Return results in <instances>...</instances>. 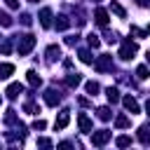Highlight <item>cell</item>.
I'll list each match as a JSON object with an SVG mask.
<instances>
[{"instance_id": "37", "label": "cell", "mask_w": 150, "mask_h": 150, "mask_svg": "<svg viewBox=\"0 0 150 150\" xmlns=\"http://www.w3.org/2000/svg\"><path fill=\"white\" fill-rule=\"evenodd\" d=\"M145 59H148V63H150V49H148V54H145Z\"/></svg>"}, {"instance_id": "11", "label": "cell", "mask_w": 150, "mask_h": 150, "mask_svg": "<svg viewBox=\"0 0 150 150\" xmlns=\"http://www.w3.org/2000/svg\"><path fill=\"white\" fill-rule=\"evenodd\" d=\"M21 91H23V87H21L19 82H12V84L7 87V91H5V94H7V98H16Z\"/></svg>"}, {"instance_id": "9", "label": "cell", "mask_w": 150, "mask_h": 150, "mask_svg": "<svg viewBox=\"0 0 150 150\" xmlns=\"http://www.w3.org/2000/svg\"><path fill=\"white\" fill-rule=\"evenodd\" d=\"M40 23H42V28H49L52 26V9L49 7L40 9Z\"/></svg>"}, {"instance_id": "25", "label": "cell", "mask_w": 150, "mask_h": 150, "mask_svg": "<svg viewBox=\"0 0 150 150\" xmlns=\"http://www.w3.org/2000/svg\"><path fill=\"white\" fill-rule=\"evenodd\" d=\"M87 42H89V47H94V49H96V47L101 45V40H98V35H94V33H91V35L87 38Z\"/></svg>"}, {"instance_id": "31", "label": "cell", "mask_w": 150, "mask_h": 150, "mask_svg": "<svg viewBox=\"0 0 150 150\" xmlns=\"http://www.w3.org/2000/svg\"><path fill=\"white\" fill-rule=\"evenodd\" d=\"M7 2V7H12V9H19V0H5Z\"/></svg>"}, {"instance_id": "4", "label": "cell", "mask_w": 150, "mask_h": 150, "mask_svg": "<svg viewBox=\"0 0 150 150\" xmlns=\"http://www.w3.org/2000/svg\"><path fill=\"white\" fill-rule=\"evenodd\" d=\"M96 70H98V73L112 70V56H110V54H103V56H98V61H96Z\"/></svg>"}, {"instance_id": "28", "label": "cell", "mask_w": 150, "mask_h": 150, "mask_svg": "<svg viewBox=\"0 0 150 150\" xmlns=\"http://www.w3.org/2000/svg\"><path fill=\"white\" fill-rule=\"evenodd\" d=\"M96 112H98V117H101L103 122H105V120H110V110H108V108H98Z\"/></svg>"}, {"instance_id": "36", "label": "cell", "mask_w": 150, "mask_h": 150, "mask_svg": "<svg viewBox=\"0 0 150 150\" xmlns=\"http://www.w3.org/2000/svg\"><path fill=\"white\" fill-rule=\"evenodd\" d=\"M145 110H148V115H150V101H148V103H145Z\"/></svg>"}, {"instance_id": "13", "label": "cell", "mask_w": 150, "mask_h": 150, "mask_svg": "<svg viewBox=\"0 0 150 150\" xmlns=\"http://www.w3.org/2000/svg\"><path fill=\"white\" fill-rule=\"evenodd\" d=\"M105 96H108L110 103H117V101H120V91H117V87H108V89H105Z\"/></svg>"}, {"instance_id": "15", "label": "cell", "mask_w": 150, "mask_h": 150, "mask_svg": "<svg viewBox=\"0 0 150 150\" xmlns=\"http://www.w3.org/2000/svg\"><path fill=\"white\" fill-rule=\"evenodd\" d=\"M26 75H28V84H30V87H40V82H42V80H40V75H38L35 70H28Z\"/></svg>"}, {"instance_id": "24", "label": "cell", "mask_w": 150, "mask_h": 150, "mask_svg": "<svg viewBox=\"0 0 150 150\" xmlns=\"http://www.w3.org/2000/svg\"><path fill=\"white\" fill-rule=\"evenodd\" d=\"M115 143H117V148H127V145H131V138L129 136H120Z\"/></svg>"}, {"instance_id": "34", "label": "cell", "mask_w": 150, "mask_h": 150, "mask_svg": "<svg viewBox=\"0 0 150 150\" xmlns=\"http://www.w3.org/2000/svg\"><path fill=\"white\" fill-rule=\"evenodd\" d=\"M33 127H35V129H45V122H42V120H38V122H35Z\"/></svg>"}, {"instance_id": "32", "label": "cell", "mask_w": 150, "mask_h": 150, "mask_svg": "<svg viewBox=\"0 0 150 150\" xmlns=\"http://www.w3.org/2000/svg\"><path fill=\"white\" fill-rule=\"evenodd\" d=\"M75 42H77V35H68L66 38V45H75Z\"/></svg>"}, {"instance_id": "38", "label": "cell", "mask_w": 150, "mask_h": 150, "mask_svg": "<svg viewBox=\"0 0 150 150\" xmlns=\"http://www.w3.org/2000/svg\"><path fill=\"white\" fill-rule=\"evenodd\" d=\"M30 2H38V0H30Z\"/></svg>"}, {"instance_id": "26", "label": "cell", "mask_w": 150, "mask_h": 150, "mask_svg": "<svg viewBox=\"0 0 150 150\" xmlns=\"http://www.w3.org/2000/svg\"><path fill=\"white\" fill-rule=\"evenodd\" d=\"M0 26H12V19H9V14H5V12H0Z\"/></svg>"}, {"instance_id": "7", "label": "cell", "mask_w": 150, "mask_h": 150, "mask_svg": "<svg viewBox=\"0 0 150 150\" xmlns=\"http://www.w3.org/2000/svg\"><path fill=\"white\" fill-rule=\"evenodd\" d=\"M59 101H61V94L59 91H54V89H47L45 91V103L47 105H56Z\"/></svg>"}, {"instance_id": "16", "label": "cell", "mask_w": 150, "mask_h": 150, "mask_svg": "<svg viewBox=\"0 0 150 150\" xmlns=\"http://www.w3.org/2000/svg\"><path fill=\"white\" fill-rule=\"evenodd\" d=\"M68 26H70L68 16H63V14H61V16H56V30H66Z\"/></svg>"}, {"instance_id": "14", "label": "cell", "mask_w": 150, "mask_h": 150, "mask_svg": "<svg viewBox=\"0 0 150 150\" xmlns=\"http://www.w3.org/2000/svg\"><path fill=\"white\" fill-rule=\"evenodd\" d=\"M59 56H61V49H59L56 45H49V47H47V59L54 61V59H59Z\"/></svg>"}, {"instance_id": "1", "label": "cell", "mask_w": 150, "mask_h": 150, "mask_svg": "<svg viewBox=\"0 0 150 150\" xmlns=\"http://www.w3.org/2000/svg\"><path fill=\"white\" fill-rule=\"evenodd\" d=\"M33 47H35V38H33V35H21V38H19V47H16V49H19L21 56H26Z\"/></svg>"}, {"instance_id": "19", "label": "cell", "mask_w": 150, "mask_h": 150, "mask_svg": "<svg viewBox=\"0 0 150 150\" xmlns=\"http://www.w3.org/2000/svg\"><path fill=\"white\" fill-rule=\"evenodd\" d=\"M80 82H82L80 73H70V75H68V87H77Z\"/></svg>"}, {"instance_id": "30", "label": "cell", "mask_w": 150, "mask_h": 150, "mask_svg": "<svg viewBox=\"0 0 150 150\" xmlns=\"http://www.w3.org/2000/svg\"><path fill=\"white\" fill-rule=\"evenodd\" d=\"M38 145H42V148H49V145H52V141H49V138H38Z\"/></svg>"}, {"instance_id": "5", "label": "cell", "mask_w": 150, "mask_h": 150, "mask_svg": "<svg viewBox=\"0 0 150 150\" xmlns=\"http://www.w3.org/2000/svg\"><path fill=\"white\" fill-rule=\"evenodd\" d=\"M68 122H70V110H61L59 117H56V122H54V129H66Z\"/></svg>"}, {"instance_id": "3", "label": "cell", "mask_w": 150, "mask_h": 150, "mask_svg": "<svg viewBox=\"0 0 150 150\" xmlns=\"http://www.w3.org/2000/svg\"><path fill=\"white\" fill-rule=\"evenodd\" d=\"M110 136H112V134H110L108 129H101V131H94V134H91V145H105V143L110 141Z\"/></svg>"}, {"instance_id": "20", "label": "cell", "mask_w": 150, "mask_h": 150, "mask_svg": "<svg viewBox=\"0 0 150 150\" xmlns=\"http://www.w3.org/2000/svg\"><path fill=\"white\" fill-rule=\"evenodd\" d=\"M84 89H87V94H89V96H96L101 87H98L96 82H87V84H84Z\"/></svg>"}, {"instance_id": "27", "label": "cell", "mask_w": 150, "mask_h": 150, "mask_svg": "<svg viewBox=\"0 0 150 150\" xmlns=\"http://www.w3.org/2000/svg\"><path fill=\"white\" fill-rule=\"evenodd\" d=\"M136 75H138V80H145V77H148V68H145V66H138V68H136Z\"/></svg>"}, {"instance_id": "21", "label": "cell", "mask_w": 150, "mask_h": 150, "mask_svg": "<svg viewBox=\"0 0 150 150\" xmlns=\"http://www.w3.org/2000/svg\"><path fill=\"white\" fill-rule=\"evenodd\" d=\"M115 127H120V129L129 127V117H127V115H117V117H115Z\"/></svg>"}, {"instance_id": "12", "label": "cell", "mask_w": 150, "mask_h": 150, "mask_svg": "<svg viewBox=\"0 0 150 150\" xmlns=\"http://www.w3.org/2000/svg\"><path fill=\"white\" fill-rule=\"evenodd\" d=\"M94 16H96V23H98V26H103V28L108 26V12H105V9H96Z\"/></svg>"}, {"instance_id": "2", "label": "cell", "mask_w": 150, "mask_h": 150, "mask_svg": "<svg viewBox=\"0 0 150 150\" xmlns=\"http://www.w3.org/2000/svg\"><path fill=\"white\" fill-rule=\"evenodd\" d=\"M138 52V45L136 42H131V40H127L124 45H122V49H120V56L124 59V61H129V59H134V54Z\"/></svg>"}, {"instance_id": "39", "label": "cell", "mask_w": 150, "mask_h": 150, "mask_svg": "<svg viewBox=\"0 0 150 150\" xmlns=\"http://www.w3.org/2000/svg\"><path fill=\"white\" fill-rule=\"evenodd\" d=\"M0 101H2V98H0Z\"/></svg>"}, {"instance_id": "8", "label": "cell", "mask_w": 150, "mask_h": 150, "mask_svg": "<svg viewBox=\"0 0 150 150\" xmlns=\"http://www.w3.org/2000/svg\"><path fill=\"white\" fill-rule=\"evenodd\" d=\"M138 141H141L143 145H150V127H148V124H141V127H138Z\"/></svg>"}, {"instance_id": "29", "label": "cell", "mask_w": 150, "mask_h": 150, "mask_svg": "<svg viewBox=\"0 0 150 150\" xmlns=\"http://www.w3.org/2000/svg\"><path fill=\"white\" fill-rule=\"evenodd\" d=\"M9 52H12V42H9V40H5V42L0 45V54H9Z\"/></svg>"}, {"instance_id": "6", "label": "cell", "mask_w": 150, "mask_h": 150, "mask_svg": "<svg viewBox=\"0 0 150 150\" xmlns=\"http://www.w3.org/2000/svg\"><path fill=\"white\" fill-rule=\"evenodd\" d=\"M122 103H124V108H127L131 115L141 112V108H138V103H136V98H134V96H124V98H122Z\"/></svg>"}, {"instance_id": "23", "label": "cell", "mask_w": 150, "mask_h": 150, "mask_svg": "<svg viewBox=\"0 0 150 150\" xmlns=\"http://www.w3.org/2000/svg\"><path fill=\"white\" fill-rule=\"evenodd\" d=\"M23 110H26V112H30V115H35V112H40V108H38V105H35L33 101H28V103L23 105Z\"/></svg>"}, {"instance_id": "18", "label": "cell", "mask_w": 150, "mask_h": 150, "mask_svg": "<svg viewBox=\"0 0 150 150\" xmlns=\"http://www.w3.org/2000/svg\"><path fill=\"white\" fill-rule=\"evenodd\" d=\"M12 73H14V66L12 63H2L0 66V77H9Z\"/></svg>"}, {"instance_id": "35", "label": "cell", "mask_w": 150, "mask_h": 150, "mask_svg": "<svg viewBox=\"0 0 150 150\" xmlns=\"http://www.w3.org/2000/svg\"><path fill=\"white\" fill-rule=\"evenodd\" d=\"M136 2H138L141 7H150V0H136Z\"/></svg>"}, {"instance_id": "22", "label": "cell", "mask_w": 150, "mask_h": 150, "mask_svg": "<svg viewBox=\"0 0 150 150\" xmlns=\"http://www.w3.org/2000/svg\"><path fill=\"white\" fill-rule=\"evenodd\" d=\"M80 61H82V63H91L94 59H91V54H89L87 49H80Z\"/></svg>"}, {"instance_id": "10", "label": "cell", "mask_w": 150, "mask_h": 150, "mask_svg": "<svg viewBox=\"0 0 150 150\" xmlns=\"http://www.w3.org/2000/svg\"><path fill=\"white\" fill-rule=\"evenodd\" d=\"M77 122H80V131H84V134H89V131H91V120H89L84 112H80V115H77Z\"/></svg>"}, {"instance_id": "17", "label": "cell", "mask_w": 150, "mask_h": 150, "mask_svg": "<svg viewBox=\"0 0 150 150\" xmlns=\"http://www.w3.org/2000/svg\"><path fill=\"white\" fill-rule=\"evenodd\" d=\"M110 9H112V12H115V14H117V16H122V19H124V16H127V12H124V7H122V5H120V2H115V0H112V2H110Z\"/></svg>"}, {"instance_id": "33", "label": "cell", "mask_w": 150, "mask_h": 150, "mask_svg": "<svg viewBox=\"0 0 150 150\" xmlns=\"http://www.w3.org/2000/svg\"><path fill=\"white\" fill-rule=\"evenodd\" d=\"M21 23H26V26H28V23H30V16H28V14H23V16H21Z\"/></svg>"}]
</instances>
